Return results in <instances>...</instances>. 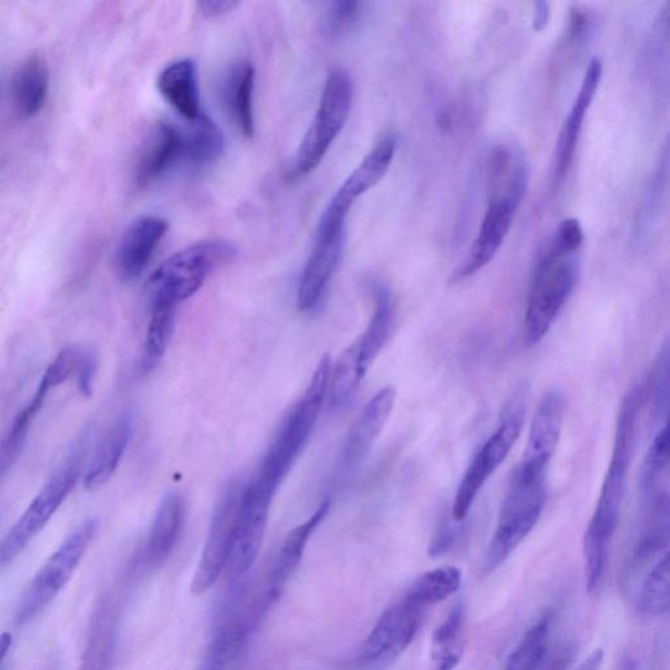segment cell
Returning a JSON list of instances; mask_svg holds the SVG:
<instances>
[{
	"label": "cell",
	"instance_id": "60d3db41",
	"mask_svg": "<svg viewBox=\"0 0 670 670\" xmlns=\"http://www.w3.org/2000/svg\"><path fill=\"white\" fill-rule=\"evenodd\" d=\"M603 660V652L598 648L580 662L576 670H600Z\"/></svg>",
	"mask_w": 670,
	"mask_h": 670
},
{
	"label": "cell",
	"instance_id": "8d00e7d4",
	"mask_svg": "<svg viewBox=\"0 0 670 670\" xmlns=\"http://www.w3.org/2000/svg\"><path fill=\"white\" fill-rule=\"evenodd\" d=\"M463 616H466L463 606L459 602L448 614L444 622L433 632L432 654L437 661L448 657V654L461 651L456 642H458L461 634Z\"/></svg>",
	"mask_w": 670,
	"mask_h": 670
},
{
	"label": "cell",
	"instance_id": "7c38bea8",
	"mask_svg": "<svg viewBox=\"0 0 670 670\" xmlns=\"http://www.w3.org/2000/svg\"><path fill=\"white\" fill-rule=\"evenodd\" d=\"M526 183H507V186L490 187V200L486 210L480 232L469 250V254L454 272L453 281L459 282L477 274L502 248L510 232L513 219L527 193Z\"/></svg>",
	"mask_w": 670,
	"mask_h": 670
},
{
	"label": "cell",
	"instance_id": "5b68a950",
	"mask_svg": "<svg viewBox=\"0 0 670 670\" xmlns=\"http://www.w3.org/2000/svg\"><path fill=\"white\" fill-rule=\"evenodd\" d=\"M238 254L232 242L222 239L198 241L169 257L147 283L151 306H180L202 289L213 270Z\"/></svg>",
	"mask_w": 670,
	"mask_h": 670
},
{
	"label": "cell",
	"instance_id": "44dd1931",
	"mask_svg": "<svg viewBox=\"0 0 670 670\" xmlns=\"http://www.w3.org/2000/svg\"><path fill=\"white\" fill-rule=\"evenodd\" d=\"M169 224L164 218L143 216L132 220L123 232L117 249L116 267L124 281H132L142 276L149 267L154 250L168 232Z\"/></svg>",
	"mask_w": 670,
	"mask_h": 670
},
{
	"label": "cell",
	"instance_id": "9a60e30c",
	"mask_svg": "<svg viewBox=\"0 0 670 670\" xmlns=\"http://www.w3.org/2000/svg\"><path fill=\"white\" fill-rule=\"evenodd\" d=\"M396 399V389L388 386L380 389L364 404L344 440L340 461V471L343 477L356 473L367 456L370 454L373 444L377 443L380 433L392 416Z\"/></svg>",
	"mask_w": 670,
	"mask_h": 670
},
{
	"label": "cell",
	"instance_id": "ac0fdd59",
	"mask_svg": "<svg viewBox=\"0 0 670 670\" xmlns=\"http://www.w3.org/2000/svg\"><path fill=\"white\" fill-rule=\"evenodd\" d=\"M330 507L331 500H323L311 518L304 521L303 524L292 529L289 536L286 537L269 576L267 591H264L259 608L260 617L267 612L271 606H274L279 598H281L287 583H289L293 573L297 572L301 559L304 557L309 540H311L316 529H318L321 526V522L328 517Z\"/></svg>",
	"mask_w": 670,
	"mask_h": 670
},
{
	"label": "cell",
	"instance_id": "2e32d148",
	"mask_svg": "<svg viewBox=\"0 0 670 670\" xmlns=\"http://www.w3.org/2000/svg\"><path fill=\"white\" fill-rule=\"evenodd\" d=\"M566 397L561 390H549L542 397L530 424L529 437L521 463L549 470L561 441L566 417Z\"/></svg>",
	"mask_w": 670,
	"mask_h": 670
},
{
	"label": "cell",
	"instance_id": "5bb4252c",
	"mask_svg": "<svg viewBox=\"0 0 670 670\" xmlns=\"http://www.w3.org/2000/svg\"><path fill=\"white\" fill-rule=\"evenodd\" d=\"M426 612L402 600L389 608L370 632L360 651L362 664L399 657L412 643Z\"/></svg>",
	"mask_w": 670,
	"mask_h": 670
},
{
	"label": "cell",
	"instance_id": "e575fe53",
	"mask_svg": "<svg viewBox=\"0 0 670 670\" xmlns=\"http://www.w3.org/2000/svg\"><path fill=\"white\" fill-rule=\"evenodd\" d=\"M550 618L542 617L530 628L508 659L506 670H539L548 650Z\"/></svg>",
	"mask_w": 670,
	"mask_h": 670
},
{
	"label": "cell",
	"instance_id": "4fadbf2b",
	"mask_svg": "<svg viewBox=\"0 0 670 670\" xmlns=\"http://www.w3.org/2000/svg\"><path fill=\"white\" fill-rule=\"evenodd\" d=\"M244 488L246 482L233 480L228 482L220 492L216 508H213L201 559L198 562L193 580H191V593L196 596L208 593L226 573L236 517H238Z\"/></svg>",
	"mask_w": 670,
	"mask_h": 670
},
{
	"label": "cell",
	"instance_id": "83f0119b",
	"mask_svg": "<svg viewBox=\"0 0 670 670\" xmlns=\"http://www.w3.org/2000/svg\"><path fill=\"white\" fill-rule=\"evenodd\" d=\"M393 322L392 292L384 284H378L373 291V313L368 327L358 342L359 371L362 379L384 348Z\"/></svg>",
	"mask_w": 670,
	"mask_h": 670
},
{
	"label": "cell",
	"instance_id": "ab89813d",
	"mask_svg": "<svg viewBox=\"0 0 670 670\" xmlns=\"http://www.w3.org/2000/svg\"><path fill=\"white\" fill-rule=\"evenodd\" d=\"M550 20V6L547 2H537L533 12V28L537 32L543 31Z\"/></svg>",
	"mask_w": 670,
	"mask_h": 670
},
{
	"label": "cell",
	"instance_id": "ba28073f",
	"mask_svg": "<svg viewBox=\"0 0 670 670\" xmlns=\"http://www.w3.org/2000/svg\"><path fill=\"white\" fill-rule=\"evenodd\" d=\"M98 529V520H86L59 544L54 553L36 573L23 598L20 599L17 618H14L18 626L31 623L69 586L90 549Z\"/></svg>",
	"mask_w": 670,
	"mask_h": 670
},
{
	"label": "cell",
	"instance_id": "ffe728a7",
	"mask_svg": "<svg viewBox=\"0 0 670 670\" xmlns=\"http://www.w3.org/2000/svg\"><path fill=\"white\" fill-rule=\"evenodd\" d=\"M187 500L179 492L161 499L142 550L146 569L157 570L172 557L187 521Z\"/></svg>",
	"mask_w": 670,
	"mask_h": 670
},
{
	"label": "cell",
	"instance_id": "f35d334b",
	"mask_svg": "<svg viewBox=\"0 0 670 670\" xmlns=\"http://www.w3.org/2000/svg\"><path fill=\"white\" fill-rule=\"evenodd\" d=\"M238 4L234 0H201L197 9L204 18H216L232 11Z\"/></svg>",
	"mask_w": 670,
	"mask_h": 670
},
{
	"label": "cell",
	"instance_id": "52a82bcc",
	"mask_svg": "<svg viewBox=\"0 0 670 670\" xmlns=\"http://www.w3.org/2000/svg\"><path fill=\"white\" fill-rule=\"evenodd\" d=\"M84 441L79 440L71 449L68 458L59 466L56 473L43 484L39 494L7 533L0 547V566L9 567L23 553L34 537L49 524L64 500L76 489L83 471Z\"/></svg>",
	"mask_w": 670,
	"mask_h": 670
},
{
	"label": "cell",
	"instance_id": "1f68e13d",
	"mask_svg": "<svg viewBox=\"0 0 670 670\" xmlns=\"http://www.w3.org/2000/svg\"><path fill=\"white\" fill-rule=\"evenodd\" d=\"M461 584L462 573L458 567H440V569L431 570L419 577L404 593L403 599L427 612L437 603L458 592Z\"/></svg>",
	"mask_w": 670,
	"mask_h": 670
},
{
	"label": "cell",
	"instance_id": "603a6c76",
	"mask_svg": "<svg viewBox=\"0 0 670 670\" xmlns=\"http://www.w3.org/2000/svg\"><path fill=\"white\" fill-rule=\"evenodd\" d=\"M181 130L169 122H158L139 154L136 186L146 189L163 177L169 169L181 163Z\"/></svg>",
	"mask_w": 670,
	"mask_h": 670
},
{
	"label": "cell",
	"instance_id": "4316f807",
	"mask_svg": "<svg viewBox=\"0 0 670 670\" xmlns=\"http://www.w3.org/2000/svg\"><path fill=\"white\" fill-rule=\"evenodd\" d=\"M256 70L249 61L233 66L224 83V101L236 128L246 138H252L256 131L253 94Z\"/></svg>",
	"mask_w": 670,
	"mask_h": 670
},
{
	"label": "cell",
	"instance_id": "277c9868",
	"mask_svg": "<svg viewBox=\"0 0 670 670\" xmlns=\"http://www.w3.org/2000/svg\"><path fill=\"white\" fill-rule=\"evenodd\" d=\"M548 476L549 471L521 463L514 470L486 556V570L504 563L539 522L547 504Z\"/></svg>",
	"mask_w": 670,
	"mask_h": 670
},
{
	"label": "cell",
	"instance_id": "484cf974",
	"mask_svg": "<svg viewBox=\"0 0 670 670\" xmlns=\"http://www.w3.org/2000/svg\"><path fill=\"white\" fill-rule=\"evenodd\" d=\"M50 83L46 57L31 54L13 73L11 94L14 112L20 118L34 117L46 106Z\"/></svg>",
	"mask_w": 670,
	"mask_h": 670
},
{
	"label": "cell",
	"instance_id": "f1b7e54d",
	"mask_svg": "<svg viewBox=\"0 0 670 670\" xmlns=\"http://www.w3.org/2000/svg\"><path fill=\"white\" fill-rule=\"evenodd\" d=\"M181 163L202 168L216 161L224 150V137L218 124L204 113L181 131Z\"/></svg>",
	"mask_w": 670,
	"mask_h": 670
},
{
	"label": "cell",
	"instance_id": "3957f363",
	"mask_svg": "<svg viewBox=\"0 0 670 670\" xmlns=\"http://www.w3.org/2000/svg\"><path fill=\"white\" fill-rule=\"evenodd\" d=\"M329 356L320 359L301 399L284 418L253 480L276 492L311 439L326 402L331 374Z\"/></svg>",
	"mask_w": 670,
	"mask_h": 670
},
{
	"label": "cell",
	"instance_id": "8992f818",
	"mask_svg": "<svg viewBox=\"0 0 670 670\" xmlns=\"http://www.w3.org/2000/svg\"><path fill=\"white\" fill-rule=\"evenodd\" d=\"M352 96L350 73L342 68L331 70L323 87L318 112L309 124L287 174L290 181L301 179L321 164L349 120Z\"/></svg>",
	"mask_w": 670,
	"mask_h": 670
},
{
	"label": "cell",
	"instance_id": "7bdbcfd3",
	"mask_svg": "<svg viewBox=\"0 0 670 670\" xmlns=\"http://www.w3.org/2000/svg\"><path fill=\"white\" fill-rule=\"evenodd\" d=\"M208 670H210V669H208Z\"/></svg>",
	"mask_w": 670,
	"mask_h": 670
},
{
	"label": "cell",
	"instance_id": "74e56055",
	"mask_svg": "<svg viewBox=\"0 0 670 670\" xmlns=\"http://www.w3.org/2000/svg\"><path fill=\"white\" fill-rule=\"evenodd\" d=\"M363 9L364 3L353 2V0L331 3L328 17L330 31L333 33L350 31L363 17Z\"/></svg>",
	"mask_w": 670,
	"mask_h": 670
},
{
	"label": "cell",
	"instance_id": "4dcf8cb0",
	"mask_svg": "<svg viewBox=\"0 0 670 670\" xmlns=\"http://www.w3.org/2000/svg\"><path fill=\"white\" fill-rule=\"evenodd\" d=\"M651 494L638 537L637 557L640 559L659 553L670 540V496L661 490L651 491Z\"/></svg>",
	"mask_w": 670,
	"mask_h": 670
},
{
	"label": "cell",
	"instance_id": "b9f144b4",
	"mask_svg": "<svg viewBox=\"0 0 670 670\" xmlns=\"http://www.w3.org/2000/svg\"><path fill=\"white\" fill-rule=\"evenodd\" d=\"M660 27L662 31L670 34V2L664 6L660 14Z\"/></svg>",
	"mask_w": 670,
	"mask_h": 670
},
{
	"label": "cell",
	"instance_id": "f546056e",
	"mask_svg": "<svg viewBox=\"0 0 670 670\" xmlns=\"http://www.w3.org/2000/svg\"><path fill=\"white\" fill-rule=\"evenodd\" d=\"M664 387L661 389L662 409H664V421H662L657 437L653 438L648 449L644 470L643 486L650 492L658 490L659 482L670 477V364L666 368Z\"/></svg>",
	"mask_w": 670,
	"mask_h": 670
},
{
	"label": "cell",
	"instance_id": "e0dca14e",
	"mask_svg": "<svg viewBox=\"0 0 670 670\" xmlns=\"http://www.w3.org/2000/svg\"><path fill=\"white\" fill-rule=\"evenodd\" d=\"M601 78L602 62L599 58H593L588 64L577 98L573 100L569 114H567L561 132H559L554 152V180L557 182H561L570 171L583 123L589 109L592 107L596 93H598Z\"/></svg>",
	"mask_w": 670,
	"mask_h": 670
},
{
	"label": "cell",
	"instance_id": "d590c367",
	"mask_svg": "<svg viewBox=\"0 0 670 670\" xmlns=\"http://www.w3.org/2000/svg\"><path fill=\"white\" fill-rule=\"evenodd\" d=\"M362 381L359 371L358 342L356 341L342 353L334 370H331L329 394L333 407L340 408L348 403Z\"/></svg>",
	"mask_w": 670,
	"mask_h": 670
},
{
	"label": "cell",
	"instance_id": "d4e9b609",
	"mask_svg": "<svg viewBox=\"0 0 670 670\" xmlns=\"http://www.w3.org/2000/svg\"><path fill=\"white\" fill-rule=\"evenodd\" d=\"M134 437V418L124 414L109 427L84 474V486L88 490L101 488L114 476L123 459L124 452Z\"/></svg>",
	"mask_w": 670,
	"mask_h": 670
},
{
	"label": "cell",
	"instance_id": "9c48e42d",
	"mask_svg": "<svg viewBox=\"0 0 670 670\" xmlns=\"http://www.w3.org/2000/svg\"><path fill=\"white\" fill-rule=\"evenodd\" d=\"M527 397L521 392L508 403L502 421L492 436L486 441L480 451L470 462L466 474H463L458 492H456L452 506V519L462 521L467 519L471 506L474 504L478 494L486 482L496 473L497 469L511 453L517 443L522 426L526 421Z\"/></svg>",
	"mask_w": 670,
	"mask_h": 670
},
{
	"label": "cell",
	"instance_id": "d6a6232c",
	"mask_svg": "<svg viewBox=\"0 0 670 670\" xmlns=\"http://www.w3.org/2000/svg\"><path fill=\"white\" fill-rule=\"evenodd\" d=\"M151 307V318L149 327H147L142 352V370L146 373L154 370L166 357L176 323L177 308L168 306Z\"/></svg>",
	"mask_w": 670,
	"mask_h": 670
},
{
	"label": "cell",
	"instance_id": "30bf717a",
	"mask_svg": "<svg viewBox=\"0 0 670 670\" xmlns=\"http://www.w3.org/2000/svg\"><path fill=\"white\" fill-rule=\"evenodd\" d=\"M346 218L329 208L322 212L312 252L300 276L297 293L300 312H311L319 306L336 274L344 248Z\"/></svg>",
	"mask_w": 670,
	"mask_h": 670
},
{
	"label": "cell",
	"instance_id": "cb8c5ba5",
	"mask_svg": "<svg viewBox=\"0 0 670 670\" xmlns=\"http://www.w3.org/2000/svg\"><path fill=\"white\" fill-rule=\"evenodd\" d=\"M158 90L168 104L189 122L198 120L203 114L197 64L193 59H177L168 64L159 73Z\"/></svg>",
	"mask_w": 670,
	"mask_h": 670
},
{
	"label": "cell",
	"instance_id": "6da1fadb",
	"mask_svg": "<svg viewBox=\"0 0 670 670\" xmlns=\"http://www.w3.org/2000/svg\"><path fill=\"white\" fill-rule=\"evenodd\" d=\"M638 390L624 397L618 412L612 456L606 477L588 522L583 540L586 584L589 594L599 591L606 576L610 547L620 524L622 504L628 490L632 458H634L640 400Z\"/></svg>",
	"mask_w": 670,
	"mask_h": 670
},
{
	"label": "cell",
	"instance_id": "7a4b0ae2",
	"mask_svg": "<svg viewBox=\"0 0 670 670\" xmlns=\"http://www.w3.org/2000/svg\"><path fill=\"white\" fill-rule=\"evenodd\" d=\"M583 242L584 232L579 220L567 218L543 247L530 283L522 326L528 348L539 344L548 336L576 291Z\"/></svg>",
	"mask_w": 670,
	"mask_h": 670
},
{
	"label": "cell",
	"instance_id": "8fae6325",
	"mask_svg": "<svg viewBox=\"0 0 670 670\" xmlns=\"http://www.w3.org/2000/svg\"><path fill=\"white\" fill-rule=\"evenodd\" d=\"M274 492L256 481L242 490L224 577L232 583L246 578L260 556Z\"/></svg>",
	"mask_w": 670,
	"mask_h": 670
},
{
	"label": "cell",
	"instance_id": "d6986e66",
	"mask_svg": "<svg viewBox=\"0 0 670 670\" xmlns=\"http://www.w3.org/2000/svg\"><path fill=\"white\" fill-rule=\"evenodd\" d=\"M70 380L68 370L61 364L51 362L43 372L39 387L23 409H21L17 417L13 418L12 423L7 430L2 441V449H0V470L2 476L7 474V471L11 470L20 459L21 453L26 447L29 432H31L34 419L39 416V412L46 404L47 399L51 390L57 389L64 384L66 381Z\"/></svg>",
	"mask_w": 670,
	"mask_h": 670
},
{
	"label": "cell",
	"instance_id": "7402d4cb",
	"mask_svg": "<svg viewBox=\"0 0 670 670\" xmlns=\"http://www.w3.org/2000/svg\"><path fill=\"white\" fill-rule=\"evenodd\" d=\"M396 150V137H382L374 144L373 149L368 152L362 163L353 169V172L346 179L341 188L338 189L334 197L331 198L329 204L344 213H349L353 203L358 201V198L377 187L384 179L394 159Z\"/></svg>",
	"mask_w": 670,
	"mask_h": 670
},
{
	"label": "cell",
	"instance_id": "836d02e7",
	"mask_svg": "<svg viewBox=\"0 0 670 670\" xmlns=\"http://www.w3.org/2000/svg\"><path fill=\"white\" fill-rule=\"evenodd\" d=\"M638 607L647 616H661L670 610V548L648 573L639 592Z\"/></svg>",
	"mask_w": 670,
	"mask_h": 670
}]
</instances>
